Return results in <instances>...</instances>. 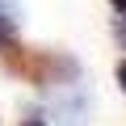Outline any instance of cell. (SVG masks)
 Returning <instances> with one entry per match:
<instances>
[{
  "label": "cell",
  "mask_w": 126,
  "mask_h": 126,
  "mask_svg": "<svg viewBox=\"0 0 126 126\" xmlns=\"http://www.w3.org/2000/svg\"><path fill=\"white\" fill-rule=\"evenodd\" d=\"M118 84H122V93H126V63L118 67Z\"/></svg>",
  "instance_id": "3"
},
{
  "label": "cell",
  "mask_w": 126,
  "mask_h": 126,
  "mask_svg": "<svg viewBox=\"0 0 126 126\" xmlns=\"http://www.w3.org/2000/svg\"><path fill=\"white\" fill-rule=\"evenodd\" d=\"M118 38L126 42V13H122V21H118Z\"/></svg>",
  "instance_id": "4"
},
{
  "label": "cell",
  "mask_w": 126,
  "mask_h": 126,
  "mask_svg": "<svg viewBox=\"0 0 126 126\" xmlns=\"http://www.w3.org/2000/svg\"><path fill=\"white\" fill-rule=\"evenodd\" d=\"M21 126H46V122H42V118H25Z\"/></svg>",
  "instance_id": "5"
},
{
  "label": "cell",
  "mask_w": 126,
  "mask_h": 126,
  "mask_svg": "<svg viewBox=\"0 0 126 126\" xmlns=\"http://www.w3.org/2000/svg\"><path fill=\"white\" fill-rule=\"evenodd\" d=\"M109 4H113V9H118V13H126V0H109Z\"/></svg>",
  "instance_id": "6"
},
{
  "label": "cell",
  "mask_w": 126,
  "mask_h": 126,
  "mask_svg": "<svg viewBox=\"0 0 126 126\" xmlns=\"http://www.w3.org/2000/svg\"><path fill=\"white\" fill-rule=\"evenodd\" d=\"M17 38V21L4 13V9H0V46H4V42H13Z\"/></svg>",
  "instance_id": "2"
},
{
  "label": "cell",
  "mask_w": 126,
  "mask_h": 126,
  "mask_svg": "<svg viewBox=\"0 0 126 126\" xmlns=\"http://www.w3.org/2000/svg\"><path fill=\"white\" fill-rule=\"evenodd\" d=\"M0 63H4L13 76L30 80V84H59V80H72L76 76V63L72 59L50 55V50H25V46H17V38L0 46Z\"/></svg>",
  "instance_id": "1"
}]
</instances>
